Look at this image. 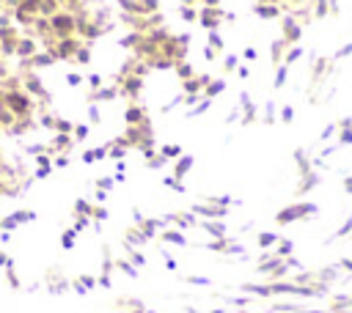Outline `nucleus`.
<instances>
[{
	"mask_svg": "<svg viewBox=\"0 0 352 313\" xmlns=\"http://www.w3.org/2000/svg\"><path fill=\"white\" fill-rule=\"evenodd\" d=\"M44 286H47V291H50V294H63L66 288H72V286H69V280H66V277H60V272H58L55 266L44 275Z\"/></svg>",
	"mask_w": 352,
	"mask_h": 313,
	"instance_id": "f257e3e1",
	"label": "nucleus"
},
{
	"mask_svg": "<svg viewBox=\"0 0 352 313\" xmlns=\"http://www.w3.org/2000/svg\"><path fill=\"white\" fill-rule=\"evenodd\" d=\"M148 239L143 236V231L135 225V228H126V233H124V247L126 250H135V247H143Z\"/></svg>",
	"mask_w": 352,
	"mask_h": 313,
	"instance_id": "f03ea898",
	"label": "nucleus"
},
{
	"mask_svg": "<svg viewBox=\"0 0 352 313\" xmlns=\"http://www.w3.org/2000/svg\"><path fill=\"white\" fill-rule=\"evenodd\" d=\"M138 228L143 231V236H146V239H151L157 231H165V222H162V217H151V220H146V217H143V222H140Z\"/></svg>",
	"mask_w": 352,
	"mask_h": 313,
	"instance_id": "7ed1b4c3",
	"label": "nucleus"
},
{
	"mask_svg": "<svg viewBox=\"0 0 352 313\" xmlns=\"http://www.w3.org/2000/svg\"><path fill=\"white\" fill-rule=\"evenodd\" d=\"M69 286H72V288H74V291L82 297V294H88V291L96 286V277H91V275H80V277H74Z\"/></svg>",
	"mask_w": 352,
	"mask_h": 313,
	"instance_id": "20e7f679",
	"label": "nucleus"
},
{
	"mask_svg": "<svg viewBox=\"0 0 352 313\" xmlns=\"http://www.w3.org/2000/svg\"><path fill=\"white\" fill-rule=\"evenodd\" d=\"M124 118H126V124H129V126H143V124L148 121V118H146V113H143L140 107H135V104H129V107H126Z\"/></svg>",
	"mask_w": 352,
	"mask_h": 313,
	"instance_id": "39448f33",
	"label": "nucleus"
},
{
	"mask_svg": "<svg viewBox=\"0 0 352 313\" xmlns=\"http://www.w3.org/2000/svg\"><path fill=\"white\" fill-rule=\"evenodd\" d=\"M160 239L168 242V244H176V247H184V244H187V239H184V233H182L179 228H165V231L160 233Z\"/></svg>",
	"mask_w": 352,
	"mask_h": 313,
	"instance_id": "423d86ee",
	"label": "nucleus"
},
{
	"mask_svg": "<svg viewBox=\"0 0 352 313\" xmlns=\"http://www.w3.org/2000/svg\"><path fill=\"white\" fill-rule=\"evenodd\" d=\"M190 167H192V156H190V154H182V156L176 159V165H173V178H179V181H182V178L187 176V170H190Z\"/></svg>",
	"mask_w": 352,
	"mask_h": 313,
	"instance_id": "0eeeda50",
	"label": "nucleus"
},
{
	"mask_svg": "<svg viewBox=\"0 0 352 313\" xmlns=\"http://www.w3.org/2000/svg\"><path fill=\"white\" fill-rule=\"evenodd\" d=\"M192 214H204V217H223L226 209H217L214 203H195L192 206Z\"/></svg>",
	"mask_w": 352,
	"mask_h": 313,
	"instance_id": "6e6552de",
	"label": "nucleus"
},
{
	"mask_svg": "<svg viewBox=\"0 0 352 313\" xmlns=\"http://www.w3.org/2000/svg\"><path fill=\"white\" fill-rule=\"evenodd\" d=\"M212 82V77L209 74H201V77H192V80H184V91L187 93H198L204 85H209Z\"/></svg>",
	"mask_w": 352,
	"mask_h": 313,
	"instance_id": "1a4fd4ad",
	"label": "nucleus"
},
{
	"mask_svg": "<svg viewBox=\"0 0 352 313\" xmlns=\"http://www.w3.org/2000/svg\"><path fill=\"white\" fill-rule=\"evenodd\" d=\"M36 162H38V170H36V178H47L50 170H52V162L44 156V154H36Z\"/></svg>",
	"mask_w": 352,
	"mask_h": 313,
	"instance_id": "9d476101",
	"label": "nucleus"
},
{
	"mask_svg": "<svg viewBox=\"0 0 352 313\" xmlns=\"http://www.w3.org/2000/svg\"><path fill=\"white\" fill-rule=\"evenodd\" d=\"M91 211H94V206H91L85 198H77V200H74V214H77V217H91Z\"/></svg>",
	"mask_w": 352,
	"mask_h": 313,
	"instance_id": "9b49d317",
	"label": "nucleus"
},
{
	"mask_svg": "<svg viewBox=\"0 0 352 313\" xmlns=\"http://www.w3.org/2000/svg\"><path fill=\"white\" fill-rule=\"evenodd\" d=\"M11 220H14L16 225H22V222H33V220H36V211H30V209H19V211L11 214Z\"/></svg>",
	"mask_w": 352,
	"mask_h": 313,
	"instance_id": "f8f14e48",
	"label": "nucleus"
},
{
	"mask_svg": "<svg viewBox=\"0 0 352 313\" xmlns=\"http://www.w3.org/2000/svg\"><path fill=\"white\" fill-rule=\"evenodd\" d=\"M160 154H162L165 159H179V156H182V146H179V143H176V146H173V143H168V146H162V148H160Z\"/></svg>",
	"mask_w": 352,
	"mask_h": 313,
	"instance_id": "ddd939ff",
	"label": "nucleus"
},
{
	"mask_svg": "<svg viewBox=\"0 0 352 313\" xmlns=\"http://www.w3.org/2000/svg\"><path fill=\"white\" fill-rule=\"evenodd\" d=\"M74 236H77V231H74V228H66V231L60 233V247H63V250H72V247H74Z\"/></svg>",
	"mask_w": 352,
	"mask_h": 313,
	"instance_id": "4468645a",
	"label": "nucleus"
},
{
	"mask_svg": "<svg viewBox=\"0 0 352 313\" xmlns=\"http://www.w3.org/2000/svg\"><path fill=\"white\" fill-rule=\"evenodd\" d=\"M6 280H8V286H11L14 291H19V288H22V283H19V277H16L14 264H8V266H6Z\"/></svg>",
	"mask_w": 352,
	"mask_h": 313,
	"instance_id": "2eb2a0df",
	"label": "nucleus"
},
{
	"mask_svg": "<svg viewBox=\"0 0 352 313\" xmlns=\"http://www.w3.org/2000/svg\"><path fill=\"white\" fill-rule=\"evenodd\" d=\"M126 255H129L126 261H129L132 266H138V269L146 266V255H143V253H138V250H126Z\"/></svg>",
	"mask_w": 352,
	"mask_h": 313,
	"instance_id": "dca6fc26",
	"label": "nucleus"
},
{
	"mask_svg": "<svg viewBox=\"0 0 352 313\" xmlns=\"http://www.w3.org/2000/svg\"><path fill=\"white\" fill-rule=\"evenodd\" d=\"M116 269H121L124 275H129V277H138V266H132L129 261H124V258H118L116 261Z\"/></svg>",
	"mask_w": 352,
	"mask_h": 313,
	"instance_id": "f3484780",
	"label": "nucleus"
},
{
	"mask_svg": "<svg viewBox=\"0 0 352 313\" xmlns=\"http://www.w3.org/2000/svg\"><path fill=\"white\" fill-rule=\"evenodd\" d=\"M212 236H223L226 233V228H223V222H212V220H206V222H201Z\"/></svg>",
	"mask_w": 352,
	"mask_h": 313,
	"instance_id": "a211bd4d",
	"label": "nucleus"
},
{
	"mask_svg": "<svg viewBox=\"0 0 352 313\" xmlns=\"http://www.w3.org/2000/svg\"><path fill=\"white\" fill-rule=\"evenodd\" d=\"M30 63H33V66H52V63H55V55H52V52H50V55H36Z\"/></svg>",
	"mask_w": 352,
	"mask_h": 313,
	"instance_id": "6ab92c4d",
	"label": "nucleus"
},
{
	"mask_svg": "<svg viewBox=\"0 0 352 313\" xmlns=\"http://www.w3.org/2000/svg\"><path fill=\"white\" fill-rule=\"evenodd\" d=\"M138 91H140V77H129V80H126V88H124V93H132V96H135Z\"/></svg>",
	"mask_w": 352,
	"mask_h": 313,
	"instance_id": "aec40b11",
	"label": "nucleus"
},
{
	"mask_svg": "<svg viewBox=\"0 0 352 313\" xmlns=\"http://www.w3.org/2000/svg\"><path fill=\"white\" fill-rule=\"evenodd\" d=\"M113 96H118V91H116V88H102V91H96V93H94V99H102V102H107V99H113Z\"/></svg>",
	"mask_w": 352,
	"mask_h": 313,
	"instance_id": "412c9836",
	"label": "nucleus"
},
{
	"mask_svg": "<svg viewBox=\"0 0 352 313\" xmlns=\"http://www.w3.org/2000/svg\"><path fill=\"white\" fill-rule=\"evenodd\" d=\"M176 74H179L182 80H190V74H192V66H190V63H176Z\"/></svg>",
	"mask_w": 352,
	"mask_h": 313,
	"instance_id": "4be33fe9",
	"label": "nucleus"
},
{
	"mask_svg": "<svg viewBox=\"0 0 352 313\" xmlns=\"http://www.w3.org/2000/svg\"><path fill=\"white\" fill-rule=\"evenodd\" d=\"M69 146H72L69 135H60V132H58V137L52 140V148H69Z\"/></svg>",
	"mask_w": 352,
	"mask_h": 313,
	"instance_id": "5701e85b",
	"label": "nucleus"
},
{
	"mask_svg": "<svg viewBox=\"0 0 352 313\" xmlns=\"http://www.w3.org/2000/svg\"><path fill=\"white\" fill-rule=\"evenodd\" d=\"M91 217H94L96 222H102V220H107V217H110V211H107L104 206H94V211H91Z\"/></svg>",
	"mask_w": 352,
	"mask_h": 313,
	"instance_id": "b1692460",
	"label": "nucleus"
},
{
	"mask_svg": "<svg viewBox=\"0 0 352 313\" xmlns=\"http://www.w3.org/2000/svg\"><path fill=\"white\" fill-rule=\"evenodd\" d=\"M223 88H226V82H223V80H212V82H209V88H206V93H209V96H214V93H220Z\"/></svg>",
	"mask_w": 352,
	"mask_h": 313,
	"instance_id": "393cba45",
	"label": "nucleus"
},
{
	"mask_svg": "<svg viewBox=\"0 0 352 313\" xmlns=\"http://www.w3.org/2000/svg\"><path fill=\"white\" fill-rule=\"evenodd\" d=\"M55 129H58V132H60V135H69V132H72V129H74V126H72V124H69V121H63V118H55Z\"/></svg>",
	"mask_w": 352,
	"mask_h": 313,
	"instance_id": "a878e982",
	"label": "nucleus"
},
{
	"mask_svg": "<svg viewBox=\"0 0 352 313\" xmlns=\"http://www.w3.org/2000/svg\"><path fill=\"white\" fill-rule=\"evenodd\" d=\"M146 162H148V167H154V170H157V167H162V165H165V162H168V159H165V156H162V154H154V156H148V159H146Z\"/></svg>",
	"mask_w": 352,
	"mask_h": 313,
	"instance_id": "bb28decb",
	"label": "nucleus"
},
{
	"mask_svg": "<svg viewBox=\"0 0 352 313\" xmlns=\"http://www.w3.org/2000/svg\"><path fill=\"white\" fill-rule=\"evenodd\" d=\"M113 184H116V178H110V176L96 178V187H99V189H104V192H107V189H113Z\"/></svg>",
	"mask_w": 352,
	"mask_h": 313,
	"instance_id": "cd10ccee",
	"label": "nucleus"
},
{
	"mask_svg": "<svg viewBox=\"0 0 352 313\" xmlns=\"http://www.w3.org/2000/svg\"><path fill=\"white\" fill-rule=\"evenodd\" d=\"M165 187H170V189H176V192H184V184H182L179 178H173V176H165Z\"/></svg>",
	"mask_w": 352,
	"mask_h": 313,
	"instance_id": "c85d7f7f",
	"label": "nucleus"
},
{
	"mask_svg": "<svg viewBox=\"0 0 352 313\" xmlns=\"http://www.w3.org/2000/svg\"><path fill=\"white\" fill-rule=\"evenodd\" d=\"M209 104H212V102H209V99H204V102H201V104H198L195 110H190V113H187V118H192V115H201V113H206V110H209Z\"/></svg>",
	"mask_w": 352,
	"mask_h": 313,
	"instance_id": "c756f323",
	"label": "nucleus"
},
{
	"mask_svg": "<svg viewBox=\"0 0 352 313\" xmlns=\"http://www.w3.org/2000/svg\"><path fill=\"white\" fill-rule=\"evenodd\" d=\"M88 132H91V129H88V124H77V126H74V137H77V140H85V137H88Z\"/></svg>",
	"mask_w": 352,
	"mask_h": 313,
	"instance_id": "7c9ffc66",
	"label": "nucleus"
},
{
	"mask_svg": "<svg viewBox=\"0 0 352 313\" xmlns=\"http://www.w3.org/2000/svg\"><path fill=\"white\" fill-rule=\"evenodd\" d=\"M88 222H91V217H77L74 231H77V233H80V231H85V228H88Z\"/></svg>",
	"mask_w": 352,
	"mask_h": 313,
	"instance_id": "2f4dec72",
	"label": "nucleus"
},
{
	"mask_svg": "<svg viewBox=\"0 0 352 313\" xmlns=\"http://www.w3.org/2000/svg\"><path fill=\"white\" fill-rule=\"evenodd\" d=\"M184 283H190V286H209V277H184Z\"/></svg>",
	"mask_w": 352,
	"mask_h": 313,
	"instance_id": "473e14b6",
	"label": "nucleus"
},
{
	"mask_svg": "<svg viewBox=\"0 0 352 313\" xmlns=\"http://www.w3.org/2000/svg\"><path fill=\"white\" fill-rule=\"evenodd\" d=\"M77 60L80 63H88L91 60V49H77Z\"/></svg>",
	"mask_w": 352,
	"mask_h": 313,
	"instance_id": "72a5a7b5",
	"label": "nucleus"
},
{
	"mask_svg": "<svg viewBox=\"0 0 352 313\" xmlns=\"http://www.w3.org/2000/svg\"><path fill=\"white\" fill-rule=\"evenodd\" d=\"M96 286H102V288H110V275H104V272H102V275L96 277Z\"/></svg>",
	"mask_w": 352,
	"mask_h": 313,
	"instance_id": "f704fd0d",
	"label": "nucleus"
},
{
	"mask_svg": "<svg viewBox=\"0 0 352 313\" xmlns=\"http://www.w3.org/2000/svg\"><path fill=\"white\" fill-rule=\"evenodd\" d=\"M82 162H96V148H91V151H82Z\"/></svg>",
	"mask_w": 352,
	"mask_h": 313,
	"instance_id": "c9c22d12",
	"label": "nucleus"
},
{
	"mask_svg": "<svg viewBox=\"0 0 352 313\" xmlns=\"http://www.w3.org/2000/svg\"><path fill=\"white\" fill-rule=\"evenodd\" d=\"M69 165V154H60V156H55V167H66Z\"/></svg>",
	"mask_w": 352,
	"mask_h": 313,
	"instance_id": "e433bc0d",
	"label": "nucleus"
},
{
	"mask_svg": "<svg viewBox=\"0 0 352 313\" xmlns=\"http://www.w3.org/2000/svg\"><path fill=\"white\" fill-rule=\"evenodd\" d=\"M30 52H33V44H30V41L19 44V55H30Z\"/></svg>",
	"mask_w": 352,
	"mask_h": 313,
	"instance_id": "4c0bfd02",
	"label": "nucleus"
},
{
	"mask_svg": "<svg viewBox=\"0 0 352 313\" xmlns=\"http://www.w3.org/2000/svg\"><path fill=\"white\" fill-rule=\"evenodd\" d=\"M88 118H91V121H94V124H96V121H99V118H102V115H99V110H96V107H94V104H91V107H88Z\"/></svg>",
	"mask_w": 352,
	"mask_h": 313,
	"instance_id": "58836bf2",
	"label": "nucleus"
},
{
	"mask_svg": "<svg viewBox=\"0 0 352 313\" xmlns=\"http://www.w3.org/2000/svg\"><path fill=\"white\" fill-rule=\"evenodd\" d=\"M66 82H69V85H80V82H82V77H80V74H69V77H66Z\"/></svg>",
	"mask_w": 352,
	"mask_h": 313,
	"instance_id": "ea45409f",
	"label": "nucleus"
},
{
	"mask_svg": "<svg viewBox=\"0 0 352 313\" xmlns=\"http://www.w3.org/2000/svg\"><path fill=\"white\" fill-rule=\"evenodd\" d=\"M88 82H91V88L96 91V88H99V82H102V77H99V74H91V77H88Z\"/></svg>",
	"mask_w": 352,
	"mask_h": 313,
	"instance_id": "a19ab883",
	"label": "nucleus"
},
{
	"mask_svg": "<svg viewBox=\"0 0 352 313\" xmlns=\"http://www.w3.org/2000/svg\"><path fill=\"white\" fill-rule=\"evenodd\" d=\"M8 264H14V261H11V258H8V255H6V253H3V250H0V266H3V269H6V266H8Z\"/></svg>",
	"mask_w": 352,
	"mask_h": 313,
	"instance_id": "79ce46f5",
	"label": "nucleus"
},
{
	"mask_svg": "<svg viewBox=\"0 0 352 313\" xmlns=\"http://www.w3.org/2000/svg\"><path fill=\"white\" fill-rule=\"evenodd\" d=\"M41 124H44V126H55V118H52V115H41Z\"/></svg>",
	"mask_w": 352,
	"mask_h": 313,
	"instance_id": "37998d69",
	"label": "nucleus"
},
{
	"mask_svg": "<svg viewBox=\"0 0 352 313\" xmlns=\"http://www.w3.org/2000/svg\"><path fill=\"white\" fill-rule=\"evenodd\" d=\"M96 200L104 203V200H107V192H104V189H96Z\"/></svg>",
	"mask_w": 352,
	"mask_h": 313,
	"instance_id": "c03bdc74",
	"label": "nucleus"
},
{
	"mask_svg": "<svg viewBox=\"0 0 352 313\" xmlns=\"http://www.w3.org/2000/svg\"><path fill=\"white\" fill-rule=\"evenodd\" d=\"M165 266H168V269H176V261H173L170 255H165Z\"/></svg>",
	"mask_w": 352,
	"mask_h": 313,
	"instance_id": "a18cd8bd",
	"label": "nucleus"
},
{
	"mask_svg": "<svg viewBox=\"0 0 352 313\" xmlns=\"http://www.w3.org/2000/svg\"><path fill=\"white\" fill-rule=\"evenodd\" d=\"M236 66V58H226V69H234Z\"/></svg>",
	"mask_w": 352,
	"mask_h": 313,
	"instance_id": "49530a36",
	"label": "nucleus"
},
{
	"mask_svg": "<svg viewBox=\"0 0 352 313\" xmlns=\"http://www.w3.org/2000/svg\"><path fill=\"white\" fill-rule=\"evenodd\" d=\"M209 313H220V310H209Z\"/></svg>",
	"mask_w": 352,
	"mask_h": 313,
	"instance_id": "de8ad7c7",
	"label": "nucleus"
},
{
	"mask_svg": "<svg viewBox=\"0 0 352 313\" xmlns=\"http://www.w3.org/2000/svg\"><path fill=\"white\" fill-rule=\"evenodd\" d=\"M118 313H126V310H118Z\"/></svg>",
	"mask_w": 352,
	"mask_h": 313,
	"instance_id": "09e8293b",
	"label": "nucleus"
}]
</instances>
